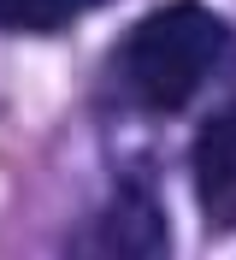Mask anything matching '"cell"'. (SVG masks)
I'll use <instances>...</instances> for the list:
<instances>
[{
  "label": "cell",
  "mask_w": 236,
  "mask_h": 260,
  "mask_svg": "<svg viewBox=\"0 0 236 260\" xmlns=\"http://www.w3.org/2000/svg\"><path fill=\"white\" fill-rule=\"evenodd\" d=\"M224 53H230V30H224V18L213 6H201V0H165L159 12H148L124 36L118 77L154 113H177L219 71Z\"/></svg>",
  "instance_id": "6da1fadb"
},
{
  "label": "cell",
  "mask_w": 236,
  "mask_h": 260,
  "mask_svg": "<svg viewBox=\"0 0 236 260\" xmlns=\"http://www.w3.org/2000/svg\"><path fill=\"white\" fill-rule=\"evenodd\" d=\"M89 6H100V0H0V30H24V36L65 30Z\"/></svg>",
  "instance_id": "3957f363"
},
{
  "label": "cell",
  "mask_w": 236,
  "mask_h": 260,
  "mask_svg": "<svg viewBox=\"0 0 236 260\" xmlns=\"http://www.w3.org/2000/svg\"><path fill=\"white\" fill-rule=\"evenodd\" d=\"M195 195L219 231L236 225V107L207 118V130L195 136Z\"/></svg>",
  "instance_id": "7a4b0ae2"
}]
</instances>
